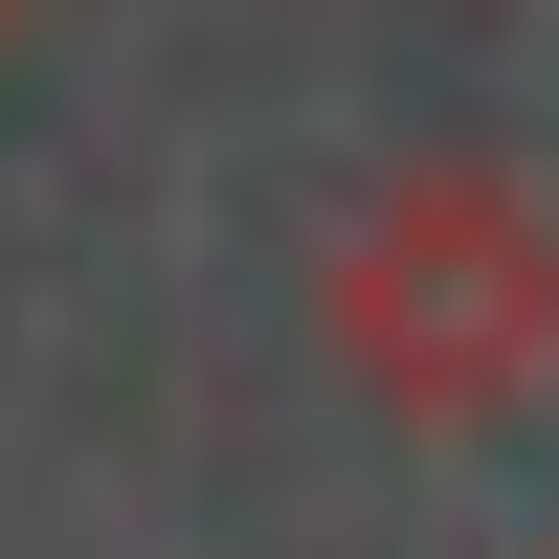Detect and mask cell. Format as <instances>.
Instances as JSON below:
<instances>
[{"mask_svg":"<svg viewBox=\"0 0 559 559\" xmlns=\"http://www.w3.org/2000/svg\"><path fill=\"white\" fill-rule=\"evenodd\" d=\"M336 358L358 403H403V426H515L559 381V202L515 157H403L381 202L336 224Z\"/></svg>","mask_w":559,"mask_h":559,"instance_id":"1","label":"cell"},{"mask_svg":"<svg viewBox=\"0 0 559 559\" xmlns=\"http://www.w3.org/2000/svg\"><path fill=\"white\" fill-rule=\"evenodd\" d=\"M0 45H23V0H0Z\"/></svg>","mask_w":559,"mask_h":559,"instance_id":"2","label":"cell"}]
</instances>
